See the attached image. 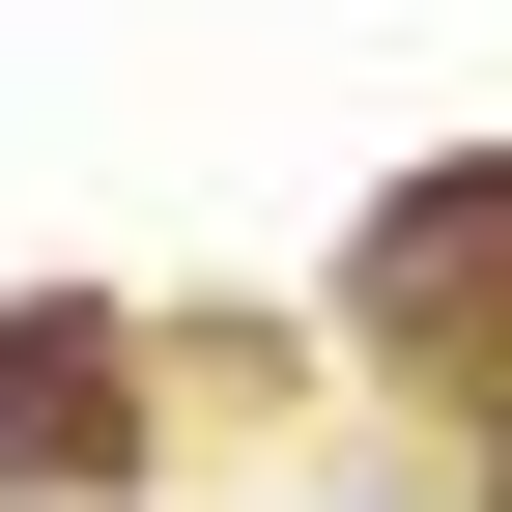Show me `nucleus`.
Returning <instances> with one entry per match:
<instances>
[{"mask_svg":"<svg viewBox=\"0 0 512 512\" xmlns=\"http://www.w3.org/2000/svg\"><path fill=\"white\" fill-rule=\"evenodd\" d=\"M114 456H143V342L114 313H0V512H57Z\"/></svg>","mask_w":512,"mask_h":512,"instance_id":"obj_1","label":"nucleus"},{"mask_svg":"<svg viewBox=\"0 0 512 512\" xmlns=\"http://www.w3.org/2000/svg\"><path fill=\"white\" fill-rule=\"evenodd\" d=\"M342 313H370V342H456V313H512V171H427V200H370V256H342Z\"/></svg>","mask_w":512,"mask_h":512,"instance_id":"obj_2","label":"nucleus"}]
</instances>
